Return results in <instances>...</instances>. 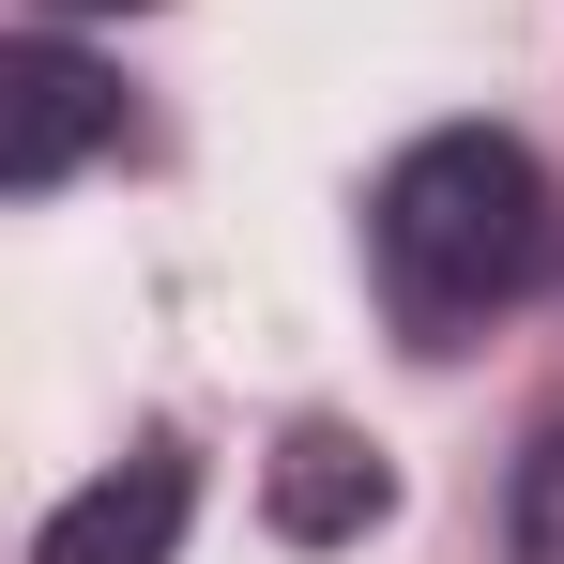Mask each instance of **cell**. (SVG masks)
<instances>
[{"instance_id": "1", "label": "cell", "mask_w": 564, "mask_h": 564, "mask_svg": "<svg viewBox=\"0 0 564 564\" xmlns=\"http://www.w3.org/2000/svg\"><path fill=\"white\" fill-rule=\"evenodd\" d=\"M550 260V169L503 138V122H443V138H412L367 198V275L397 305V336L412 351H458L488 305H519Z\"/></svg>"}, {"instance_id": "2", "label": "cell", "mask_w": 564, "mask_h": 564, "mask_svg": "<svg viewBox=\"0 0 564 564\" xmlns=\"http://www.w3.org/2000/svg\"><path fill=\"white\" fill-rule=\"evenodd\" d=\"M107 138H122V77H107V62H77L62 31L0 46V198H46V184H77Z\"/></svg>"}, {"instance_id": "3", "label": "cell", "mask_w": 564, "mask_h": 564, "mask_svg": "<svg viewBox=\"0 0 564 564\" xmlns=\"http://www.w3.org/2000/svg\"><path fill=\"white\" fill-rule=\"evenodd\" d=\"M198 519V473L184 443H138L122 473H93L77 503H46V534H31V564H169Z\"/></svg>"}, {"instance_id": "4", "label": "cell", "mask_w": 564, "mask_h": 564, "mask_svg": "<svg viewBox=\"0 0 564 564\" xmlns=\"http://www.w3.org/2000/svg\"><path fill=\"white\" fill-rule=\"evenodd\" d=\"M381 519H397L381 443H351V427H290L275 443V534L290 550H351V534H381Z\"/></svg>"}, {"instance_id": "5", "label": "cell", "mask_w": 564, "mask_h": 564, "mask_svg": "<svg viewBox=\"0 0 564 564\" xmlns=\"http://www.w3.org/2000/svg\"><path fill=\"white\" fill-rule=\"evenodd\" d=\"M503 564H564V427H534V458L503 488Z\"/></svg>"}, {"instance_id": "6", "label": "cell", "mask_w": 564, "mask_h": 564, "mask_svg": "<svg viewBox=\"0 0 564 564\" xmlns=\"http://www.w3.org/2000/svg\"><path fill=\"white\" fill-rule=\"evenodd\" d=\"M46 15H153V0H46Z\"/></svg>"}]
</instances>
